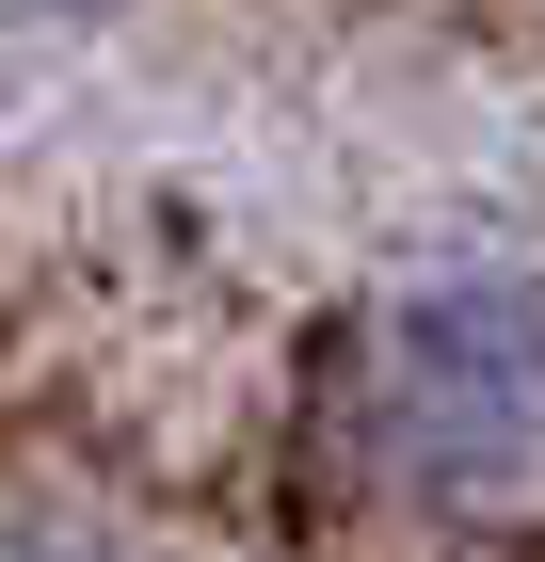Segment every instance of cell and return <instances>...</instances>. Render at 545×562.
<instances>
[{
  "label": "cell",
  "instance_id": "1",
  "mask_svg": "<svg viewBox=\"0 0 545 562\" xmlns=\"http://www.w3.org/2000/svg\"><path fill=\"white\" fill-rule=\"evenodd\" d=\"M353 450L418 515H498L545 482V273L465 258L370 305L353 338Z\"/></svg>",
  "mask_w": 545,
  "mask_h": 562
},
{
  "label": "cell",
  "instance_id": "2",
  "mask_svg": "<svg viewBox=\"0 0 545 562\" xmlns=\"http://www.w3.org/2000/svg\"><path fill=\"white\" fill-rule=\"evenodd\" d=\"M0 16H16V33H96L113 0H0Z\"/></svg>",
  "mask_w": 545,
  "mask_h": 562
},
{
  "label": "cell",
  "instance_id": "3",
  "mask_svg": "<svg viewBox=\"0 0 545 562\" xmlns=\"http://www.w3.org/2000/svg\"><path fill=\"white\" fill-rule=\"evenodd\" d=\"M0 562H113V547H65V530H0Z\"/></svg>",
  "mask_w": 545,
  "mask_h": 562
}]
</instances>
